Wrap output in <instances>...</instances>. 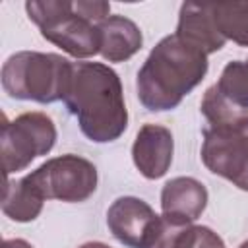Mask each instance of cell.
<instances>
[{"instance_id": "obj_1", "label": "cell", "mask_w": 248, "mask_h": 248, "mask_svg": "<svg viewBox=\"0 0 248 248\" xmlns=\"http://www.w3.org/2000/svg\"><path fill=\"white\" fill-rule=\"evenodd\" d=\"M64 105L95 143L114 141L128 128L120 78L103 62H74Z\"/></svg>"}, {"instance_id": "obj_2", "label": "cell", "mask_w": 248, "mask_h": 248, "mask_svg": "<svg viewBox=\"0 0 248 248\" xmlns=\"http://www.w3.org/2000/svg\"><path fill=\"white\" fill-rule=\"evenodd\" d=\"M209 68L207 54L176 33L163 37L145 58L136 78L140 103L151 112L176 108L202 83Z\"/></svg>"}, {"instance_id": "obj_3", "label": "cell", "mask_w": 248, "mask_h": 248, "mask_svg": "<svg viewBox=\"0 0 248 248\" xmlns=\"http://www.w3.org/2000/svg\"><path fill=\"white\" fill-rule=\"evenodd\" d=\"M74 62L54 52L19 50L6 58L0 79L8 97L17 101L56 103L64 101Z\"/></svg>"}, {"instance_id": "obj_4", "label": "cell", "mask_w": 248, "mask_h": 248, "mask_svg": "<svg viewBox=\"0 0 248 248\" xmlns=\"http://www.w3.org/2000/svg\"><path fill=\"white\" fill-rule=\"evenodd\" d=\"M29 19L39 27L41 35L60 46L74 58H91L101 52L99 23L85 17L76 2L43 0L25 2Z\"/></svg>"}, {"instance_id": "obj_5", "label": "cell", "mask_w": 248, "mask_h": 248, "mask_svg": "<svg viewBox=\"0 0 248 248\" xmlns=\"http://www.w3.org/2000/svg\"><path fill=\"white\" fill-rule=\"evenodd\" d=\"M200 157L207 170L248 192V116L205 128Z\"/></svg>"}, {"instance_id": "obj_6", "label": "cell", "mask_w": 248, "mask_h": 248, "mask_svg": "<svg viewBox=\"0 0 248 248\" xmlns=\"http://www.w3.org/2000/svg\"><path fill=\"white\" fill-rule=\"evenodd\" d=\"M56 143V126L45 112H23L14 120L4 116L0 149L4 172L27 169L37 157L46 155Z\"/></svg>"}, {"instance_id": "obj_7", "label": "cell", "mask_w": 248, "mask_h": 248, "mask_svg": "<svg viewBox=\"0 0 248 248\" xmlns=\"http://www.w3.org/2000/svg\"><path fill=\"white\" fill-rule=\"evenodd\" d=\"M25 176L45 200L66 203H79L91 198L99 180L95 165L74 153L52 157Z\"/></svg>"}, {"instance_id": "obj_8", "label": "cell", "mask_w": 248, "mask_h": 248, "mask_svg": "<svg viewBox=\"0 0 248 248\" xmlns=\"http://www.w3.org/2000/svg\"><path fill=\"white\" fill-rule=\"evenodd\" d=\"M202 114L211 126L229 124L248 116V62H229L219 79L205 89L202 103Z\"/></svg>"}, {"instance_id": "obj_9", "label": "cell", "mask_w": 248, "mask_h": 248, "mask_svg": "<svg viewBox=\"0 0 248 248\" xmlns=\"http://www.w3.org/2000/svg\"><path fill=\"white\" fill-rule=\"evenodd\" d=\"M157 213L153 207L134 196L116 198L107 211V225L112 236L128 248H143L155 223Z\"/></svg>"}, {"instance_id": "obj_10", "label": "cell", "mask_w": 248, "mask_h": 248, "mask_svg": "<svg viewBox=\"0 0 248 248\" xmlns=\"http://www.w3.org/2000/svg\"><path fill=\"white\" fill-rule=\"evenodd\" d=\"M172 151L174 140L169 128L161 124H143L132 145V161L141 176L157 180L170 169Z\"/></svg>"}, {"instance_id": "obj_11", "label": "cell", "mask_w": 248, "mask_h": 248, "mask_svg": "<svg viewBox=\"0 0 248 248\" xmlns=\"http://www.w3.org/2000/svg\"><path fill=\"white\" fill-rule=\"evenodd\" d=\"M174 33L182 41L200 48L205 54H213V52L221 50L227 43V39L219 33V29L215 25L209 4L184 2L180 6L178 25H176Z\"/></svg>"}, {"instance_id": "obj_12", "label": "cell", "mask_w": 248, "mask_h": 248, "mask_svg": "<svg viewBox=\"0 0 248 248\" xmlns=\"http://www.w3.org/2000/svg\"><path fill=\"white\" fill-rule=\"evenodd\" d=\"M207 205L205 186L192 176H176L165 182L161 190V211L163 215L194 223Z\"/></svg>"}, {"instance_id": "obj_13", "label": "cell", "mask_w": 248, "mask_h": 248, "mask_svg": "<svg viewBox=\"0 0 248 248\" xmlns=\"http://www.w3.org/2000/svg\"><path fill=\"white\" fill-rule=\"evenodd\" d=\"M101 56L108 62H124L132 58L143 45L141 29L124 16H108L99 23Z\"/></svg>"}, {"instance_id": "obj_14", "label": "cell", "mask_w": 248, "mask_h": 248, "mask_svg": "<svg viewBox=\"0 0 248 248\" xmlns=\"http://www.w3.org/2000/svg\"><path fill=\"white\" fill-rule=\"evenodd\" d=\"M46 200L39 194V190L29 182L27 176L19 180L6 178L4 196H2V211L16 223H29L35 221Z\"/></svg>"}, {"instance_id": "obj_15", "label": "cell", "mask_w": 248, "mask_h": 248, "mask_svg": "<svg viewBox=\"0 0 248 248\" xmlns=\"http://www.w3.org/2000/svg\"><path fill=\"white\" fill-rule=\"evenodd\" d=\"M219 33L240 46H248V2L209 4Z\"/></svg>"}, {"instance_id": "obj_16", "label": "cell", "mask_w": 248, "mask_h": 248, "mask_svg": "<svg viewBox=\"0 0 248 248\" xmlns=\"http://www.w3.org/2000/svg\"><path fill=\"white\" fill-rule=\"evenodd\" d=\"M192 223H184L180 219L169 217V215H159L157 223L145 242L143 248H176L182 232L190 227Z\"/></svg>"}, {"instance_id": "obj_17", "label": "cell", "mask_w": 248, "mask_h": 248, "mask_svg": "<svg viewBox=\"0 0 248 248\" xmlns=\"http://www.w3.org/2000/svg\"><path fill=\"white\" fill-rule=\"evenodd\" d=\"M176 248H227V246H225L223 238L209 227L190 225L182 232Z\"/></svg>"}, {"instance_id": "obj_18", "label": "cell", "mask_w": 248, "mask_h": 248, "mask_svg": "<svg viewBox=\"0 0 248 248\" xmlns=\"http://www.w3.org/2000/svg\"><path fill=\"white\" fill-rule=\"evenodd\" d=\"M2 248H33V244H29L23 238H6L2 242Z\"/></svg>"}, {"instance_id": "obj_19", "label": "cell", "mask_w": 248, "mask_h": 248, "mask_svg": "<svg viewBox=\"0 0 248 248\" xmlns=\"http://www.w3.org/2000/svg\"><path fill=\"white\" fill-rule=\"evenodd\" d=\"M79 248H110V246H107V244H103V242H85V244H81Z\"/></svg>"}, {"instance_id": "obj_20", "label": "cell", "mask_w": 248, "mask_h": 248, "mask_svg": "<svg viewBox=\"0 0 248 248\" xmlns=\"http://www.w3.org/2000/svg\"><path fill=\"white\" fill-rule=\"evenodd\" d=\"M238 248H248V240H244V242H242V244H240Z\"/></svg>"}, {"instance_id": "obj_21", "label": "cell", "mask_w": 248, "mask_h": 248, "mask_svg": "<svg viewBox=\"0 0 248 248\" xmlns=\"http://www.w3.org/2000/svg\"><path fill=\"white\" fill-rule=\"evenodd\" d=\"M246 62H248V60H246Z\"/></svg>"}]
</instances>
